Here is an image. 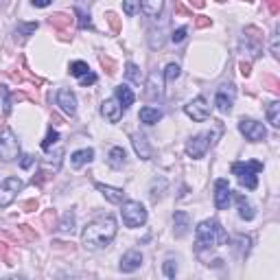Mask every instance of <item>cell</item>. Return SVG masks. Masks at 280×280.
<instances>
[{"label": "cell", "instance_id": "obj_1", "mask_svg": "<svg viewBox=\"0 0 280 280\" xmlns=\"http://www.w3.org/2000/svg\"><path fill=\"white\" fill-rule=\"evenodd\" d=\"M116 236V219L112 215H101L94 221H90L84 230V245L88 250H103Z\"/></svg>", "mask_w": 280, "mask_h": 280}, {"label": "cell", "instance_id": "obj_2", "mask_svg": "<svg viewBox=\"0 0 280 280\" xmlns=\"http://www.w3.org/2000/svg\"><path fill=\"white\" fill-rule=\"evenodd\" d=\"M224 243H228V236H226L219 221L206 219L197 226V230H195V250L197 252L210 250V248H215V245H224Z\"/></svg>", "mask_w": 280, "mask_h": 280}, {"label": "cell", "instance_id": "obj_3", "mask_svg": "<svg viewBox=\"0 0 280 280\" xmlns=\"http://www.w3.org/2000/svg\"><path fill=\"white\" fill-rule=\"evenodd\" d=\"M261 171H263V162H256V160H252V162H234L232 164V173L236 175L238 184L245 186V188H250V191H254V188L258 186L256 173H261Z\"/></svg>", "mask_w": 280, "mask_h": 280}, {"label": "cell", "instance_id": "obj_4", "mask_svg": "<svg viewBox=\"0 0 280 280\" xmlns=\"http://www.w3.org/2000/svg\"><path fill=\"white\" fill-rule=\"evenodd\" d=\"M121 212H123V224L127 228H140L147 221V210L140 202H125Z\"/></svg>", "mask_w": 280, "mask_h": 280}, {"label": "cell", "instance_id": "obj_5", "mask_svg": "<svg viewBox=\"0 0 280 280\" xmlns=\"http://www.w3.org/2000/svg\"><path fill=\"white\" fill-rule=\"evenodd\" d=\"M212 138H215V134H212V131H202V134L193 136V138L186 143L188 158H193V160L204 158L206 151H208V147L212 145Z\"/></svg>", "mask_w": 280, "mask_h": 280}, {"label": "cell", "instance_id": "obj_6", "mask_svg": "<svg viewBox=\"0 0 280 280\" xmlns=\"http://www.w3.org/2000/svg\"><path fill=\"white\" fill-rule=\"evenodd\" d=\"M20 155V143L18 138L13 136L11 129H5L3 134H0V160L5 162H11Z\"/></svg>", "mask_w": 280, "mask_h": 280}, {"label": "cell", "instance_id": "obj_7", "mask_svg": "<svg viewBox=\"0 0 280 280\" xmlns=\"http://www.w3.org/2000/svg\"><path fill=\"white\" fill-rule=\"evenodd\" d=\"M238 131L250 140V143H261V140L267 138V129L263 123L254 121V118H241L238 121Z\"/></svg>", "mask_w": 280, "mask_h": 280}, {"label": "cell", "instance_id": "obj_8", "mask_svg": "<svg viewBox=\"0 0 280 280\" xmlns=\"http://www.w3.org/2000/svg\"><path fill=\"white\" fill-rule=\"evenodd\" d=\"M234 98H236V88L232 84H224L219 86L217 94H215V105L221 114H230L232 112V105H234Z\"/></svg>", "mask_w": 280, "mask_h": 280}, {"label": "cell", "instance_id": "obj_9", "mask_svg": "<svg viewBox=\"0 0 280 280\" xmlns=\"http://www.w3.org/2000/svg\"><path fill=\"white\" fill-rule=\"evenodd\" d=\"M184 112H186L188 118H193L197 123H204V121H208V116H210V105H208V101H206L204 96H197V98H193L191 103L184 105Z\"/></svg>", "mask_w": 280, "mask_h": 280}, {"label": "cell", "instance_id": "obj_10", "mask_svg": "<svg viewBox=\"0 0 280 280\" xmlns=\"http://www.w3.org/2000/svg\"><path fill=\"white\" fill-rule=\"evenodd\" d=\"M20 191H22L20 177H7L5 182H0V208H7Z\"/></svg>", "mask_w": 280, "mask_h": 280}, {"label": "cell", "instance_id": "obj_11", "mask_svg": "<svg viewBox=\"0 0 280 280\" xmlns=\"http://www.w3.org/2000/svg\"><path fill=\"white\" fill-rule=\"evenodd\" d=\"M232 199V191L228 186V179H217L215 182V206L219 210H226Z\"/></svg>", "mask_w": 280, "mask_h": 280}, {"label": "cell", "instance_id": "obj_12", "mask_svg": "<svg viewBox=\"0 0 280 280\" xmlns=\"http://www.w3.org/2000/svg\"><path fill=\"white\" fill-rule=\"evenodd\" d=\"M140 265H143V254H140L138 250H129V252L123 254L118 269L125 271V274H131V271L140 269Z\"/></svg>", "mask_w": 280, "mask_h": 280}, {"label": "cell", "instance_id": "obj_13", "mask_svg": "<svg viewBox=\"0 0 280 280\" xmlns=\"http://www.w3.org/2000/svg\"><path fill=\"white\" fill-rule=\"evenodd\" d=\"M57 105L62 108L64 114L75 116V112H77V96L72 94L70 90H59V92H57Z\"/></svg>", "mask_w": 280, "mask_h": 280}, {"label": "cell", "instance_id": "obj_14", "mask_svg": "<svg viewBox=\"0 0 280 280\" xmlns=\"http://www.w3.org/2000/svg\"><path fill=\"white\" fill-rule=\"evenodd\" d=\"M123 112H125V110H123V105L116 101V98H108V101L101 103V114L110 123H118L123 118Z\"/></svg>", "mask_w": 280, "mask_h": 280}, {"label": "cell", "instance_id": "obj_15", "mask_svg": "<svg viewBox=\"0 0 280 280\" xmlns=\"http://www.w3.org/2000/svg\"><path fill=\"white\" fill-rule=\"evenodd\" d=\"M131 145H134V151L138 153V158L140 160H151V145H149V140H147L143 134H134L131 136Z\"/></svg>", "mask_w": 280, "mask_h": 280}, {"label": "cell", "instance_id": "obj_16", "mask_svg": "<svg viewBox=\"0 0 280 280\" xmlns=\"http://www.w3.org/2000/svg\"><path fill=\"white\" fill-rule=\"evenodd\" d=\"M96 191L101 193L110 204H121V202H123V197H125V193H123V188H114V186L101 184V182H96Z\"/></svg>", "mask_w": 280, "mask_h": 280}, {"label": "cell", "instance_id": "obj_17", "mask_svg": "<svg viewBox=\"0 0 280 280\" xmlns=\"http://www.w3.org/2000/svg\"><path fill=\"white\" fill-rule=\"evenodd\" d=\"M173 232H175V236L179 238V236H184L186 232H188V228H191V217L186 215L184 210H177L175 215H173Z\"/></svg>", "mask_w": 280, "mask_h": 280}, {"label": "cell", "instance_id": "obj_18", "mask_svg": "<svg viewBox=\"0 0 280 280\" xmlns=\"http://www.w3.org/2000/svg\"><path fill=\"white\" fill-rule=\"evenodd\" d=\"M241 48H245V51H248L252 57H258V53H261V35H258V29H256V35H248V33H243Z\"/></svg>", "mask_w": 280, "mask_h": 280}, {"label": "cell", "instance_id": "obj_19", "mask_svg": "<svg viewBox=\"0 0 280 280\" xmlns=\"http://www.w3.org/2000/svg\"><path fill=\"white\" fill-rule=\"evenodd\" d=\"M138 3H140V9H143L147 18H160L164 0H138Z\"/></svg>", "mask_w": 280, "mask_h": 280}, {"label": "cell", "instance_id": "obj_20", "mask_svg": "<svg viewBox=\"0 0 280 280\" xmlns=\"http://www.w3.org/2000/svg\"><path fill=\"white\" fill-rule=\"evenodd\" d=\"M94 158V149H79L70 155V167L72 169H81L84 164H90Z\"/></svg>", "mask_w": 280, "mask_h": 280}, {"label": "cell", "instance_id": "obj_21", "mask_svg": "<svg viewBox=\"0 0 280 280\" xmlns=\"http://www.w3.org/2000/svg\"><path fill=\"white\" fill-rule=\"evenodd\" d=\"M125 158H127V153L123 147H112L110 155H108V164L112 169H123L125 167Z\"/></svg>", "mask_w": 280, "mask_h": 280}, {"label": "cell", "instance_id": "obj_22", "mask_svg": "<svg viewBox=\"0 0 280 280\" xmlns=\"http://www.w3.org/2000/svg\"><path fill=\"white\" fill-rule=\"evenodd\" d=\"M116 101L123 105V110H127L129 105H134L136 94L131 92V88H127V86H118V88H116Z\"/></svg>", "mask_w": 280, "mask_h": 280}, {"label": "cell", "instance_id": "obj_23", "mask_svg": "<svg viewBox=\"0 0 280 280\" xmlns=\"http://www.w3.org/2000/svg\"><path fill=\"white\" fill-rule=\"evenodd\" d=\"M138 118L145 123V125H155L158 121H162V112L158 108H143L138 114Z\"/></svg>", "mask_w": 280, "mask_h": 280}, {"label": "cell", "instance_id": "obj_24", "mask_svg": "<svg viewBox=\"0 0 280 280\" xmlns=\"http://www.w3.org/2000/svg\"><path fill=\"white\" fill-rule=\"evenodd\" d=\"M236 204H238V217L245 219V221H252L254 215H256V212H254V208H252V204L245 199L243 195H236Z\"/></svg>", "mask_w": 280, "mask_h": 280}, {"label": "cell", "instance_id": "obj_25", "mask_svg": "<svg viewBox=\"0 0 280 280\" xmlns=\"http://www.w3.org/2000/svg\"><path fill=\"white\" fill-rule=\"evenodd\" d=\"M265 114H267V121H269V125L278 129V127H280V103H278V101H271V103L267 105Z\"/></svg>", "mask_w": 280, "mask_h": 280}, {"label": "cell", "instance_id": "obj_26", "mask_svg": "<svg viewBox=\"0 0 280 280\" xmlns=\"http://www.w3.org/2000/svg\"><path fill=\"white\" fill-rule=\"evenodd\" d=\"M167 186H169V184H167V179H164V177H155L153 182H151V191H149L151 199H153V202H158L160 197H162V193L167 191Z\"/></svg>", "mask_w": 280, "mask_h": 280}, {"label": "cell", "instance_id": "obj_27", "mask_svg": "<svg viewBox=\"0 0 280 280\" xmlns=\"http://www.w3.org/2000/svg\"><path fill=\"white\" fill-rule=\"evenodd\" d=\"M125 77H127L134 86L143 84V72H140V68H138L136 64H127V66H125Z\"/></svg>", "mask_w": 280, "mask_h": 280}, {"label": "cell", "instance_id": "obj_28", "mask_svg": "<svg viewBox=\"0 0 280 280\" xmlns=\"http://www.w3.org/2000/svg\"><path fill=\"white\" fill-rule=\"evenodd\" d=\"M250 245H252V238L250 236H243V234L236 236V245H234V248H236V256L243 258L245 254L250 252Z\"/></svg>", "mask_w": 280, "mask_h": 280}, {"label": "cell", "instance_id": "obj_29", "mask_svg": "<svg viewBox=\"0 0 280 280\" xmlns=\"http://www.w3.org/2000/svg\"><path fill=\"white\" fill-rule=\"evenodd\" d=\"M149 90H147V96L149 98H160L162 96V86H160V81L155 84V75L149 77V86H147Z\"/></svg>", "mask_w": 280, "mask_h": 280}, {"label": "cell", "instance_id": "obj_30", "mask_svg": "<svg viewBox=\"0 0 280 280\" xmlns=\"http://www.w3.org/2000/svg\"><path fill=\"white\" fill-rule=\"evenodd\" d=\"M59 230L64 234H68V232L75 230V215H72V212H66V215H64V221L59 224Z\"/></svg>", "mask_w": 280, "mask_h": 280}, {"label": "cell", "instance_id": "obj_31", "mask_svg": "<svg viewBox=\"0 0 280 280\" xmlns=\"http://www.w3.org/2000/svg\"><path fill=\"white\" fill-rule=\"evenodd\" d=\"M88 72H90V68H88L86 62H72V64H70V75L84 77V75H88Z\"/></svg>", "mask_w": 280, "mask_h": 280}, {"label": "cell", "instance_id": "obj_32", "mask_svg": "<svg viewBox=\"0 0 280 280\" xmlns=\"http://www.w3.org/2000/svg\"><path fill=\"white\" fill-rule=\"evenodd\" d=\"M162 269H164V276H167V278H175V274H177V261L167 258V261H164V265H162Z\"/></svg>", "mask_w": 280, "mask_h": 280}, {"label": "cell", "instance_id": "obj_33", "mask_svg": "<svg viewBox=\"0 0 280 280\" xmlns=\"http://www.w3.org/2000/svg\"><path fill=\"white\" fill-rule=\"evenodd\" d=\"M179 72H182V70H179L177 64H169L167 68H164V79H167V81H175L179 77Z\"/></svg>", "mask_w": 280, "mask_h": 280}, {"label": "cell", "instance_id": "obj_34", "mask_svg": "<svg viewBox=\"0 0 280 280\" xmlns=\"http://www.w3.org/2000/svg\"><path fill=\"white\" fill-rule=\"evenodd\" d=\"M51 24H53V27H57V29H66L70 24V18H68V15H64V13H55L51 18Z\"/></svg>", "mask_w": 280, "mask_h": 280}, {"label": "cell", "instance_id": "obj_35", "mask_svg": "<svg viewBox=\"0 0 280 280\" xmlns=\"http://www.w3.org/2000/svg\"><path fill=\"white\" fill-rule=\"evenodd\" d=\"M57 140H59V134H57L55 129H51V131H48V134H46L44 143H42V149H44V151H51V147L57 143Z\"/></svg>", "mask_w": 280, "mask_h": 280}, {"label": "cell", "instance_id": "obj_36", "mask_svg": "<svg viewBox=\"0 0 280 280\" xmlns=\"http://www.w3.org/2000/svg\"><path fill=\"white\" fill-rule=\"evenodd\" d=\"M35 29H37V22H33V24H20V27L15 29V35H20V37H29Z\"/></svg>", "mask_w": 280, "mask_h": 280}, {"label": "cell", "instance_id": "obj_37", "mask_svg": "<svg viewBox=\"0 0 280 280\" xmlns=\"http://www.w3.org/2000/svg\"><path fill=\"white\" fill-rule=\"evenodd\" d=\"M184 39H186V29L184 27H179V29H175L171 33V42L173 44H179V42H184Z\"/></svg>", "mask_w": 280, "mask_h": 280}, {"label": "cell", "instance_id": "obj_38", "mask_svg": "<svg viewBox=\"0 0 280 280\" xmlns=\"http://www.w3.org/2000/svg\"><path fill=\"white\" fill-rule=\"evenodd\" d=\"M77 15H79V27H81V29H90V27H92V22H90V15H88V13H84L81 9H77Z\"/></svg>", "mask_w": 280, "mask_h": 280}, {"label": "cell", "instance_id": "obj_39", "mask_svg": "<svg viewBox=\"0 0 280 280\" xmlns=\"http://www.w3.org/2000/svg\"><path fill=\"white\" fill-rule=\"evenodd\" d=\"M79 84H81V86H92V84H96V75H92V72H88V75L79 77Z\"/></svg>", "mask_w": 280, "mask_h": 280}, {"label": "cell", "instance_id": "obj_40", "mask_svg": "<svg viewBox=\"0 0 280 280\" xmlns=\"http://www.w3.org/2000/svg\"><path fill=\"white\" fill-rule=\"evenodd\" d=\"M278 42H280V39H278V33H274V37H271V55H274L276 59L280 57V46H278Z\"/></svg>", "mask_w": 280, "mask_h": 280}, {"label": "cell", "instance_id": "obj_41", "mask_svg": "<svg viewBox=\"0 0 280 280\" xmlns=\"http://www.w3.org/2000/svg\"><path fill=\"white\" fill-rule=\"evenodd\" d=\"M98 59H101V64H103V66H108V68H110V70H108L110 75H114V72H116V70H114V64H112V59H108V57H103V55L98 57Z\"/></svg>", "mask_w": 280, "mask_h": 280}, {"label": "cell", "instance_id": "obj_42", "mask_svg": "<svg viewBox=\"0 0 280 280\" xmlns=\"http://www.w3.org/2000/svg\"><path fill=\"white\" fill-rule=\"evenodd\" d=\"M105 18L110 20V24H112V29H114V31H118V18H116V13H108Z\"/></svg>", "mask_w": 280, "mask_h": 280}, {"label": "cell", "instance_id": "obj_43", "mask_svg": "<svg viewBox=\"0 0 280 280\" xmlns=\"http://www.w3.org/2000/svg\"><path fill=\"white\" fill-rule=\"evenodd\" d=\"M210 18H204V15H199V18H197V27L199 29H204V27H210Z\"/></svg>", "mask_w": 280, "mask_h": 280}, {"label": "cell", "instance_id": "obj_44", "mask_svg": "<svg viewBox=\"0 0 280 280\" xmlns=\"http://www.w3.org/2000/svg\"><path fill=\"white\" fill-rule=\"evenodd\" d=\"M134 0H125V13L127 15H134Z\"/></svg>", "mask_w": 280, "mask_h": 280}, {"label": "cell", "instance_id": "obj_45", "mask_svg": "<svg viewBox=\"0 0 280 280\" xmlns=\"http://www.w3.org/2000/svg\"><path fill=\"white\" fill-rule=\"evenodd\" d=\"M53 0H33V7H39V9H44V7H48Z\"/></svg>", "mask_w": 280, "mask_h": 280}, {"label": "cell", "instance_id": "obj_46", "mask_svg": "<svg viewBox=\"0 0 280 280\" xmlns=\"http://www.w3.org/2000/svg\"><path fill=\"white\" fill-rule=\"evenodd\" d=\"M267 5L271 13H278V0H267Z\"/></svg>", "mask_w": 280, "mask_h": 280}, {"label": "cell", "instance_id": "obj_47", "mask_svg": "<svg viewBox=\"0 0 280 280\" xmlns=\"http://www.w3.org/2000/svg\"><path fill=\"white\" fill-rule=\"evenodd\" d=\"M31 164H33V158H31V155H24V160H22V169H29Z\"/></svg>", "mask_w": 280, "mask_h": 280}, {"label": "cell", "instance_id": "obj_48", "mask_svg": "<svg viewBox=\"0 0 280 280\" xmlns=\"http://www.w3.org/2000/svg\"><path fill=\"white\" fill-rule=\"evenodd\" d=\"M241 75L243 77H250V64H241Z\"/></svg>", "mask_w": 280, "mask_h": 280}]
</instances>
